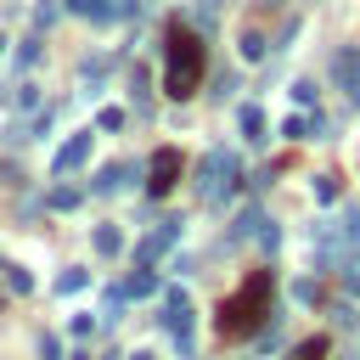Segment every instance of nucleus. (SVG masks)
Segmentation results:
<instances>
[{"instance_id":"nucleus-1","label":"nucleus","mask_w":360,"mask_h":360,"mask_svg":"<svg viewBox=\"0 0 360 360\" xmlns=\"http://www.w3.org/2000/svg\"><path fill=\"white\" fill-rule=\"evenodd\" d=\"M270 292H276L270 270H253V276L219 304V338H248V332L259 326V315H270Z\"/></svg>"},{"instance_id":"nucleus-2","label":"nucleus","mask_w":360,"mask_h":360,"mask_svg":"<svg viewBox=\"0 0 360 360\" xmlns=\"http://www.w3.org/2000/svg\"><path fill=\"white\" fill-rule=\"evenodd\" d=\"M202 68H208L202 39H197L186 22H174V28H169V73H163L169 96H191V90L202 84Z\"/></svg>"},{"instance_id":"nucleus-3","label":"nucleus","mask_w":360,"mask_h":360,"mask_svg":"<svg viewBox=\"0 0 360 360\" xmlns=\"http://www.w3.org/2000/svg\"><path fill=\"white\" fill-rule=\"evenodd\" d=\"M174 180H180V152H174V146H163V152L152 158V180H146V186H152V191L163 197V191H169Z\"/></svg>"},{"instance_id":"nucleus-4","label":"nucleus","mask_w":360,"mask_h":360,"mask_svg":"<svg viewBox=\"0 0 360 360\" xmlns=\"http://www.w3.org/2000/svg\"><path fill=\"white\" fill-rule=\"evenodd\" d=\"M332 73H338V84L360 101V51H338V56H332Z\"/></svg>"},{"instance_id":"nucleus-5","label":"nucleus","mask_w":360,"mask_h":360,"mask_svg":"<svg viewBox=\"0 0 360 360\" xmlns=\"http://www.w3.org/2000/svg\"><path fill=\"white\" fill-rule=\"evenodd\" d=\"M84 152H90V135H73V141L62 146V158H56V169H73V163H79Z\"/></svg>"},{"instance_id":"nucleus-6","label":"nucleus","mask_w":360,"mask_h":360,"mask_svg":"<svg viewBox=\"0 0 360 360\" xmlns=\"http://www.w3.org/2000/svg\"><path fill=\"white\" fill-rule=\"evenodd\" d=\"M292 360H326V338H309V343H298V349H292Z\"/></svg>"},{"instance_id":"nucleus-7","label":"nucleus","mask_w":360,"mask_h":360,"mask_svg":"<svg viewBox=\"0 0 360 360\" xmlns=\"http://www.w3.org/2000/svg\"><path fill=\"white\" fill-rule=\"evenodd\" d=\"M135 360H152V354H135Z\"/></svg>"}]
</instances>
